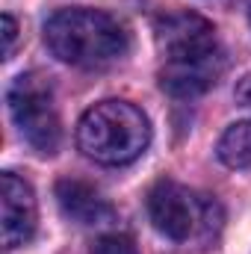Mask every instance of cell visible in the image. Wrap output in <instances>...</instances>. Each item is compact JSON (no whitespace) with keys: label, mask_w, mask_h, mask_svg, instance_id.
I'll list each match as a JSON object with an SVG mask.
<instances>
[{"label":"cell","mask_w":251,"mask_h":254,"mask_svg":"<svg viewBox=\"0 0 251 254\" xmlns=\"http://www.w3.org/2000/svg\"><path fill=\"white\" fill-rule=\"evenodd\" d=\"M45 45L51 54L74 68H104L125 57L127 33L122 24L98 9H60L45 24Z\"/></svg>","instance_id":"6da1fadb"},{"label":"cell","mask_w":251,"mask_h":254,"mask_svg":"<svg viewBox=\"0 0 251 254\" xmlns=\"http://www.w3.org/2000/svg\"><path fill=\"white\" fill-rule=\"evenodd\" d=\"M151 125L145 113L127 101H101L89 107L77 125L80 151L101 166H127L145 154Z\"/></svg>","instance_id":"7a4b0ae2"},{"label":"cell","mask_w":251,"mask_h":254,"mask_svg":"<svg viewBox=\"0 0 251 254\" xmlns=\"http://www.w3.org/2000/svg\"><path fill=\"white\" fill-rule=\"evenodd\" d=\"M9 116L27 145H33L39 154H57L60 148V113L54 104V89L39 71L18 74L6 92Z\"/></svg>","instance_id":"3957f363"},{"label":"cell","mask_w":251,"mask_h":254,"mask_svg":"<svg viewBox=\"0 0 251 254\" xmlns=\"http://www.w3.org/2000/svg\"><path fill=\"white\" fill-rule=\"evenodd\" d=\"M213 207H216V201H201L175 181H160L148 192V216H151L154 228L178 243L189 240L210 219Z\"/></svg>","instance_id":"277c9868"},{"label":"cell","mask_w":251,"mask_h":254,"mask_svg":"<svg viewBox=\"0 0 251 254\" xmlns=\"http://www.w3.org/2000/svg\"><path fill=\"white\" fill-rule=\"evenodd\" d=\"M36 222H39V207H36L33 187L18 175L3 172L0 175V240H3V252H15L24 243H30L36 234Z\"/></svg>","instance_id":"5b68a950"},{"label":"cell","mask_w":251,"mask_h":254,"mask_svg":"<svg viewBox=\"0 0 251 254\" xmlns=\"http://www.w3.org/2000/svg\"><path fill=\"white\" fill-rule=\"evenodd\" d=\"M225 65L228 60H225L222 45L204 54L166 60L160 68V86L175 98H195L219 83V77L225 74Z\"/></svg>","instance_id":"8992f818"},{"label":"cell","mask_w":251,"mask_h":254,"mask_svg":"<svg viewBox=\"0 0 251 254\" xmlns=\"http://www.w3.org/2000/svg\"><path fill=\"white\" fill-rule=\"evenodd\" d=\"M157 45L163 60H178V57H192L219 48L216 30L207 18L181 12V15H166L157 21Z\"/></svg>","instance_id":"52a82bcc"},{"label":"cell","mask_w":251,"mask_h":254,"mask_svg":"<svg viewBox=\"0 0 251 254\" xmlns=\"http://www.w3.org/2000/svg\"><path fill=\"white\" fill-rule=\"evenodd\" d=\"M57 201L68 219L77 225H107L116 219L113 204L83 181H60L57 184Z\"/></svg>","instance_id":"ba28073f"},{"label":"cell","mask_w":251,"mask_h":254,"mask_svg":"<svg viewBox=\"0 0 251 254\" xmlns=\"http://www.w3.org/2000/svg\"><path fill=\"white\" fill-rule=\"evenodd\" d=\"M219 160L228 166V169H243L251 172V119L246 122H237L231 125L222 139H219Z\"/></svg>","instance_id":"9c48e42d"},{"label":"cell","mask_w":251,"mask_h":254,"mask_svg":"<svg viewBox=\"0 0 251 254\" xmlns=\"http://www.w3.org/2000/svg\"><path fill=\"white\" fill-rule=\"evenodd\" d=\"M92 254H139V252H136L130 237H125V234H107V237H101L92 246Z\"/></svg>","instance_id":"30bf717a"},{"label":"cell","mask_w":251,"mask_h":254,"mask_svg":"<svg viewBox=\"0 0 251 254\" xmlns=\"http://www.w3.org/2000/svg\"><path fill=\"white\" fill-rule=\"evenodd\" d=\"M15 39H18V24L12 15H3V54L9 57L12 48H15Z\"/></svg>","instance_id":"8fae6325"},{"label":"cell","mask_w":251,"mask_h":254,"mask_svg":"<svg viewBox=\"0 0 251 254\" xmlns=\"http://www.w3.org/2000/svg\"><path fill=\"white\" fill-rule=\"evenodd\" d=\"M237 101L246 104V107H251V74L240 80V86H237Z\"/></svg>","instance_id":"7c38bea8"},{"label":"cell","mask_w":251,"mask_h":254,"mask_svg":"<svg viewBox=\"0 0 251 254\" xmlns=\"http://www.w3.org/2000/svg\"><path fill=\"white\" fill-rule=\"evenodd\" d=\"M249 18H251V12H249Z\"/></svg>","instance_id":"4fadbf2b"}]
</instances>
